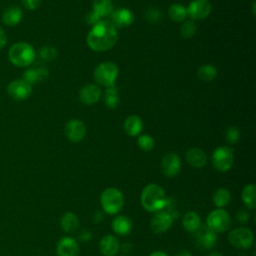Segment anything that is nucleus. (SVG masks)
Returning <instances> with one entry per match:
<instances>
[{
	"instance_id": "c756f323",
	"label": "nucleus",
	"mask_w": 256,
	"mask_h": 256,
	"mask_svg": "<svg viewBox=\"0 0 256 256\" xmlns=\"http://www.w3.org/2000/svg\"><path fill=\"white\" fill-rule=\"evenodd\" d=\"M230 198H231L230 192L226 188H218L217 190L214 191L213 196H212L213 204L217 208H222V207L226 206L229 203Z\"/></svg>"
},
{
	"instance_id": "9d476101",
	"label": "nucleus",
	"mask_w": 256,
	"mask_h": 256,
	"mask_svg": "<svg viewBox=\"0 0 256 256\" xmlns=\"http://www.w3.org/2000/svg\"><path fill=\"white\" fill-rule=\"evenodd\" d=\"M32 93V85L22 79H15L7 86V94L15 101H23Z\"/></svg>"
},
{
	"instance_id": "a878e982",
	"label": "nucleus",
	"mask_w": 256,
	"mask_h": 256,
	"mask_svg": "<svg viewBox=\"0 0 256 256\" xmlns=\"http://www.w3.org/2000/svg\"><path fill=\"white\" fill-rule=\"evenodd\" d=\"M255 185L254 184H247L242 192H241V198L243 203L245 204L246 208L253 210L256 206V196H255Z\"/></svg>"
},
{
	"instance_id": "412c9836",
	"label": "nucleus",
	"mask_w": 256,
	"mask_h": 256,
	"mask_svg": "<svg viewBox=\"0 0 256 256\" xmlns=\"http://www.w3.org/2000/svg\"><path fill=\"white\" fill-rule=\"evenodd\" d=\"M111 227L116 234L120 236H125L131 232L133 225L129 217L125 215H117L113 218L111 222Z\"/></svg>"
},
{
	"instance_id": "cd10ccee",
	"label": "nucleus",
	"mask_w": 256,
	"mask_h": 256,
	"mask_svg": "<svg viewBox=\"0 0 256 256\" xmlns=\"http://www.w3.org/2000/svg\"><path fill=\"white\" fill-rule=\"evenodd\" d=\"M168 15L170 19L174 22H184L185 19L188 17L186 7L178 3L170 5V7L168 8Z\"/></svg>"
},
{
	"instance_id": "7ed1b4c3",
	"label": "nucleus",
	"mask_w": 256,
	"mask_h": 256,
	"mask_svg": "<svg viewBox=\"0 0 256 256\" xmlns=\"http://www.w3.org/2000/svg\"><path fill=\"white\" fill-rule=\"evenodd\" d=\"M36 57L33 46L27 42H16L8 51L9 61L16 67L24 68L30 66Z\"/></svg>"
},
{
	"instance_id": "5701e85b",
	"label": "nucleus",
	"mask_w": 256,
	"mask_h": 256,
	"mask_svg": "<svg viewBox=\"0 0 256 256\" xmlns=\"http://www.w3.org/2000/svg\"><path fill=\"white\" fill-rule=\"evenodd\" d=\"M23 19V11L18 6H10L3 12L2 21L6 26H15Z\"/></svg>"
},
{
	"instance_id": "dca6fc26",
	"label": "nucleus",
	"mask_w": 256,
	"mask_h": 256,
	"mask_svg": "<svg viewBox=\"0 0 256 256\" xmlns=\"http://www.w3.org/2000/svg\"><path fill=\"white\" fill-rule=\"evenodd\" d=\"M196 245L201 249L212 248L217 241V235L207 226H201L196 232Z\"/></svg>"
},
{
	"instance_id": "6ab92c4d",
	"label": "nucleus",
	"mask_w": 256,
	"mask_h": 256,
	"mask_svg": "<svg viewBox=\"0 0 256 256\" xmlns=\"http://www.w3.org/2000/svg\"><path fill=\"white\" fill-rule=\"evenodd\" d=\"M99 249L103 256H115L120 250L119 240L113 235H105L99 242Z\"/></svg>"
},
{
	"instance_id": "4468645a",
	"label": "nucleus",
	"mask_w": 256,
	"mask_h": 256,
	"mask_svg": "<svg viewBox=\"0 0 256 256\" xmlns=\"http://www.w3.org/2000/svg\"><path fill=\"white\" fill-rule=\"evenodd\" d=\"M64 133L69 141L73 143H78L84 138L86 134V126L83 121L73 119L66 123Z\"/></svg>"
},
{
	"instance_id": "4be33fe9",
	"label": "nucleus",
	"mask_w": 256,
	"mask_h": 256,
	"mask_svg": "<svg viewBox=\"0 0 256 256\" xmlns=\"http://www.w3.org/2000/svg\"><path fill=\"white\" fill-rule=\"evenodd\" d=\"M186 160L192 167L202 168L207 163V155L202 149L194 147L187 150Z\"/></svg>"
},
{
	"instance_id": "37998d69",
	"label": "nucleus",
	"mask_w": 256,
	"mask_h": 256,
	"mask_svg": "<svg viewBox=\"0 0 256 256\" xmlns=\"http://www.w3.org/2000/svg\"><path fill=\"white\" fill-rule=\"evenodd\" d=\"M149 256H168V255L163 251H154Z\"/></svg>"
},
{
	"instance_id": "ddd939ff",
	"label": "nucleus",
	"mask_w": 256,
	"mask_h": 256,
	"mask_svg": "<svg viewBox=\"0 0 256 256\" xmlns=\"http://www.w3.org/2000/svg\"><path fill=\"white\" fill-rule=\"evenodd\" d=\"M160 168L162 173L169 178L175 177L181 169V160L178 154L174 152L167 153L161 160Z\"/></svg>"
},
{
	"instance_id": "0eeeda50",
	"label": "nucleus",
	"mask_w": 256,
	"mask_h": 256,
	"mask_svg": "<svg viewBox=\"0 0 256 256\" xmlns=\"http://www.w3.org/2000/svg\"><path fill=\"white\" fill-rule=\"evenodd\" d=\"M206 226L215 233H222L229 229L231 224V218L226 210L222 208H217L209 213L206 219Z\"/></svg>"
},
{
	"instance_id": "f03ea898",
	"label": "nucleus",
	"mask_w": 256,
	"mask_h": 256,
	"mask_svg": "<svg viewBox=\"0 0 256 256\" xmlns=\"http://www.w3.org/2000/svg\"><path fill=\"white\" fill-rule=\"evenodd\" d=\"M142 207L148 212H158L164 210L171 199L166 197L163 188L155 183H150L144 187L140 197Z\"/></svg>"
},
{
	"instance_id": "4c0bfd02",
	"label": "nucleus",
	"mask_w": 256,
	"mask_h": 256,
	"mask_svg": "<svg viewBox=\"0 0 256 256\" xmlns=\"http://www.w3.org/2000/svg\"><path fill=\"white\" fill-rule=\"evenodd\" d=\"M21 3L27 10L33 11L40 6L41 0H21Z\"/></svg>"
},
{
	"instance_id": "39448f33",
	"label": "nucleus",
	"mask_w": 256,
	"mask_h": 256,
	"mask_svg": "<svg viewBox=\"0 0 256 256\" xmlns=\"http://www.w3.org/2000/svg\"><path fill=\"white\" fill-rule=\"evenodd\" d=\"M119 69L118 66L113 62H102L100 63L93 72L94 80L102 86L109 87L115 85V81L118 77Z\"/></svg>"
},
{
	"instance_id": "2eb2a0df",
	"label": "nucleus",
	"mask_w": 256,
	"mask_h": 256,
	"mask_svg": "<svg viewBox=\"0 0 256 256\" xmlns=\"http://www.w3.org/2000/svg\"><path fill=\"white\" fill-rule=\"evenodd\" d=\"M108 19L116 28H125L133 23L134 14L128 8H119L113 10Z\"/></svg>"
},
{
	"instance_id": "f257e3e1",
	"label": "nucleus",
	"mask_w": 256,
	"mask_h": 256,
	"mask_svg": "<svg viewBox=\"0 0 256 256\" xmlns=\"http://www.w3.org/2000/svg\"><path fill=\"white\" fill-rule=\"evenodd\" d=\"M118 39L117 28L109 19L100 20L94 24L86 37L87 45L96 52H103L111 49Z\"/></svg>"
},
{
	"instance_id": "393cba45",
	"label": "nucleus",
	"mask_w": 256,
	"mask_h": 256,
	"mask_svg": "<svg viewBox=\"0 0 256 256\" xmlns=\"http://www.w3.org/2000/svg\"><path fill=\"white\" fill-rule=\"evenodd\" d=\"M182 225L190 233H195L201 227V218L194 211L187 212L182 218Z\"/></svg>"
},
{
	"instance_id": "aec40b11",
	"label": "nucleus",
	"mask_w": 256,
	"mask_h": 256,
	"mask_svg": "<svg viewBox=\"0 0 256 256\" xmlns=\"http://www.w3.org/2000/svg\"><path fill=\"white\" fill-rule=\"evenodd\" d=\"M49 76V71L43 66L27 68L23 73V79L30 85L44 81Z\"/></svg>"
},
{
	"instance_id": "7c9ffc66",
	"label": "nucleus",
	"mask_w": 256,
	"mask_h": 256,
	"mask_svg": "<svg viewBox=\"0 0 256 256\" xmlns=\"http://www.w3.org/2000/svg\"><path fill=\"white\" fill-rule=\"evenodd\" d=\"M197 76L204 82H210L214 80L217 76V69L212 64H205L199 67L197 71Z\"/></svg>"
},
{
	"instance_id": "f704fd0d",
	"label": "nucleus",
	"mask_w": 256,
	"mask_h": 256,
	"mask_svg": "<svg viewBox=\"0 0 256 256\" xmlns=\"http://www.w3.org/2000/svg\"><path fill=\"white\" fill-rule=\"evenodd\" d=\"M225 138H226V141L229 144L237 143L239 141V138H240V131H239V129L237 127H235V126H230L226 130Z\"/></svg>"
},
{
	"instance_id": "f3484780",
	"label": "nucleus",
	"mask_w": 256,
	"mask_h": 256,
	"mask_svg": "<svg viewBox=\"0 0 256 256\" xmlns=\"http://www.w3.org/2000/svg\"><path fill=\"white\" fill-rule=\"evenodd\" d=\"M56 253L58 256H78L79 245L72 237H62L56 244Z\"/></svg>"
},
{
	"instance_id": "c9c22d12",
	"label": "nucleus",
	"mask_w": 256,
	"mask_h": 256,
	"mask_svg": "<svg viewBox=\"0 0 256 256\" xmlns=\"http://www.w3.org/2000/svg\"><path fill=\"white\" fill-rule=\"evenodd\" d=\"M146 18L149 22H157L159 21V19L161 18V13L159 10H157L156 8H150L147 12H146Z\"/></svg>"
},
{
	"instance_id": "a19ab883",
	"label": "nucleus",
	"mask_w": 256,
	"mask_h": 256,
	"mask_svg": "<svg viewBox=\"0 0 256 256\" xmlns=\"http://www.w3.org/2000/svg\"><path fill=\"white\" fill-rule=\"evenodd\" d=\"M7 43V36L3 28L0 26V49H2Z\"/></svg>"
},
{
	"instance_id": "c03bdc74",
	"label": "nucleus",
	"mask_w": 256,
	"mask_h": 256,
	"mask_svg": "<svg viewBox=\"0 0 256 256\" xmlns=\"http://www.w3.org/2000/svg\"><path fill=\"white\" fill-rule=\"evenodd\" d=\"M209 256H223V255L221 253H219V252H213Z\"/></svg>"
},
{
	"instance_id": "bb28decb",
	"label": "nucleus",
	"mask_w": 256,
	"mask_h": 256,
	"mask_svg": "<svg viewBox=\"0 0 256 256\" xmlns=\"http://www.w3.org/2000/svg\"><path fill=\"white\" fill-rule=\"evenodd\" d=\"M78 224H79L78 218L72 212H66L65 214L62 215L60 219L61 228L67 233H72L76 231V229L78 228Z\"/></svg>"
},
{
	"instance_id": "423d86ee",
	"label": "nucleus",
	"mask_w": 256,
	"mask_h": 256,
	"mask_svg": "<svg viewBox=\"0 0 256 256\" xmlns=\"http://www.w3.org/2000/svg\"><path fill=\"white\" fill-rule=\"evenodd\" d=\"M212 164L220 172H226L231 169L234 162V152L230 147L219 146L212 153Z\"/></svg>"
},
{
	"instance_id": "b1692460",
	"label": "nucleus",
	"mask_w": 256,
	"mask_h": 256,
	"mask_svg": "<svg viewBox=\"0 0 256 256\" xmlns=\"http://www.w3.org/2000/svg\"><path fill=\"white\" fill-rule=\"evenodd\" d=\"M124 130L129 136H138L143 130V121L137 115H130L124 121Z\"/></svg>"
},
{
	"instance_id": "79ce46f5",
	"label": "nucleus",
	"mask_w": 256,
	"mask_h": 256,
	"mask_svg": "<svg viewBox=\"0 0 256 256\" xmlns=\"http://www.w3.org/2000/svg\"><path fill=\"white\" fill-rule=\"evenodd\" d=\"M175 256H191V253L187 250H180L175 254Z\"/></svg>"
},
{
	"instance_id": "9b49d317",
	"label": "nucleus",
	"mask_w": 256,
	"mask_h": 256,
	"mask_svg": "<svg viewBox=\"0 0 256 256\" xmlns=\"http://www.w3.org/2000/svg\"><path fill=\"white\" fill-rule=\"evenodd\" d=\"M186 9L191 20H204L210 15L212 6L208 0H193Z\"/></svg>"
},
{
	"instance_id": "f8f14e48",
	"label": "nucleus",
	"mask_w": 256,
	"mask_h": 256,
	"mask_svg": "<svg viewBox=\"0 0 256 256\" xmlns=\"http://www.w3.org/2000/svg\"><path fill=\"white\" fill-rule=\"evenodd\" d=\"M173 216L170 212L161 210L155 213V215L150 220V227L152 231L156 234L166 232L173 223Z\"/></svg>"
},
{
	"instance_id": "20e7f679",
	"label": "nucleus",
	"mask_w": 256,
	"mask_h": 256,
	"mask_svg": "<svg viewBox=\"0 0 256 256\" xmlns=\"http://www.w3.org/2000/svg\"><path fill=\"white\" fill-rule=\"evenodd\" d=\"M100 204L104 212L110 215H115L123 208L124 196L119 189L109 187L102 191L100 195Z\"/></svg>"
},
{
	"instance_id": "c85d7f7f",
	"label": "nucleus",
	"mask_w": 256,
	"mask_h": 256,
	"mask_svg": "<svg viewBox=\"0 0 256 256\" xmlns=\"http://www.w3.org/2000/svg\"><path fill=\"white\" fill-rule=\"evenodd\" d=\"M104 103L110 109H115L119 104V95L118 89L115 85L106 87V91L104 93Z\"/></svg>"
},
{
	"instance_id": "72a5a7b5",
	"label": "nucleus",
	"mask_w": 256,
	"mask_h": 256,
	"mask_svg": "<svg viewBox=\"0 0 256 256\" xmlns=\"http://www.w3.org/2000/svg\"><path fill=\"white\" fill-rule=\"evenodd\" d=\"M137 144L142 151L148 152L154 147V139L148 134H141L137 139Z\"/></svg>"
},
{
	"instance_id": "6e6552de",
	"label": "nucleus",
	"mask_w": 256,
	"mask_h": 256,
	"mask_svg": "<svg viewBox=\"0 0 256 256\" xmlns=\"http://www.w3.org/2000/svg\"><path fill=\"white\" fill-rule=\"evenodd\" d=\"M113 12L111 0H93L92 10L86 14L85 20L88 24L94 25L103 17H109Z\"/></svg>"
},
{
	"instance_id": "2f4dec72",
	"label": "nucleus",
	"mask_w": 256,
	"mask_h": 256,
	"mask_svg": "<svg viewBox=\"0 0 256 256\" xmlns=\"http://www.w3.org/2000/svg\"><path fill=\"white\" fill-rule=\"evenodd\" d=\"M39 58L43 61H47V62H51L53 61L56 57H57V50L53 47V46H43L41 47L38 52H37Z\"/></svg>"
},
{
	"instance_id": "58836bf2",
	"label": "nucleus",
	"mask_w": 256,
	"mask_h": 256,
	"mask_svg": "<svg viewBox=\"0 0 256 256\" xmlns=\"http://www.w3.org/2000/svg\"><path fill=\"white\" fill-rule=\"evenodd\" d=\"M92 238V234L89 230L87 229H83L79 234H78V239L82 242H87L90 241Z\"/></svg>"
},
{
	"instance_id": "a211bd4d",
	"label": "nucleus",
	"mask_w": 256,
	"mask_h": 256,
	"mask_svg": "<svg viewBox=\"0 0 256 256\" xmlns=\"http://www.w3.org/2000/svg\"><path fill=\"white\" fill-rule=\"evenodd\" d=\"M101 97V89L95 84H87L79 91V99L84 104H94L99 101Z\"/></svg>"
},
{
	"instance_id": "ea45409f",
	"label": "nucleus",
	"mask_w": 256,
	"mask_h": 256,
	"mask_svg": "<svg viewBox=\"0 0 256 256\" xmlns=\"http://www.w3.org/2000/svg\"><path fill=\"white\" fill-rule=\"evenodd\" d=\"M92 219H93L94 223L98 224V223H101L103 221L104 215H103V213L101 211H96V212H94V214L92 216Z\"/></svg>"
},
{
	"instance_id": "e433bc0d",
	"label": "nucleus",
	"mask_w": 256,
	"mask_h": 256,
	"mask_svg": "<svg viewBox=\"0 0 256 256\" xmlns=\"http://www.w3.org/2000/svg\"><path fill=\"white\" fill-rule=\"evenodd\" d=\"M235 217H236V220H237V222H238V223L244 224V223H246V222L249 220V218H250V214H249L248 210H246V209L242 208V209H239V210L237 211V213H236Z\"/></svg>"
},
{
	"instance_id": "473e14b6",
	"label": "nucleus",
	"mask_w": 256,
	"mask_h": 256,
	"mask_svg": "<svg viewBox=\"0 0 256 256\" xmlns=\"http://www.w3.org/2000/svg\"><path fill=\"white\" fill-rule=\"evenodd\" d=\"M197 27L193 20H186L182 23L180 33L183 38H192L196 33Z\"/></svg>"
},
{
	"instance_id": "1a4fd4ad",
	"label": "nucleus",
	"mask_w": 256,
	"mask_h": 256,
	"mask_svg": "<svg viewBox=\"0 0 256 256\" xmlns=\"http://www.w3.org/2000/svg\"><path fill=\"white\" fill-rule=\"evenodd\" d=\"M254 235L251 229L247 227H238L233 229L228 235L229 243L238 249H248L252 246Z\"/></svg>"
}]
</instances>
